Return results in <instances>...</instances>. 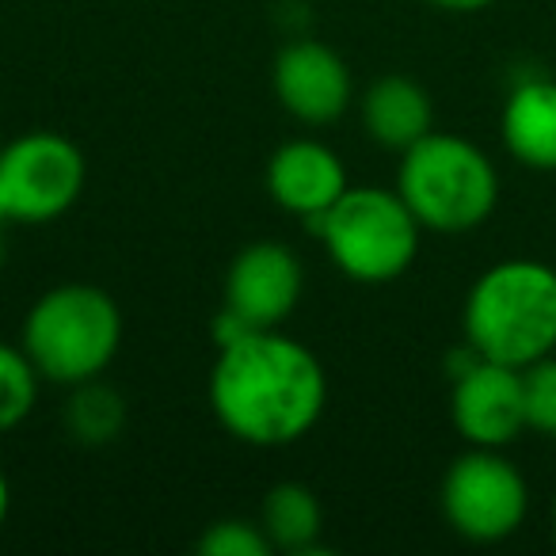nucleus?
<instances>
[{"mask_svg": "<svg viewBox=\"0 0 556 556\" xmlns=\"http://www.w3.org/2000/svg\"><path fill=\"white\" fill-rule=\"evenodd\" d=\"M325 404L328 378L320 358L278 328H252L217 348L210 408L244 446H294L320 424Z\"/></svg>", "mask_w": 556, "mask_h": 556, "instance_id": "nucleus-1", "label": "nucleus"}, {"mask_svg": "<svg viewBox=\"0 0 556 556\" xmlns=\"http://www.w3.org/2000/svg\"><path fill=\"white\" fill-rule=\"evenodd\" d=\"M465 340L484 358L526 370L556 351V267L541 260L492 263L465 294Z\"/></svg>", "mask_w": 556, "mask_h": 556, "instance_id": "nucleus-2", "label": "nucleus"}, {"mask_svg": "<svg viewBox=\"0 0 556 556\" xmlns=\"http://www.w3.org/2000/svg\"><path fill=\"white\" fill-rule=\"evenodd\" d=\"M20 348L54 386H85L103 378L123 348V309L92 282H62L27 309Z\"/></svg>", "mask_w": 556, "mask_h": 556, "instance_id": "nucleus-3", "label": "nucleus"}, {"mask_svg": "<svg viewBox=\"0 0 556 556\" xmlns=\"http://www.w3.org/2000/svg\"><path fill=\"white\" fill-rule=\"evenodd\" d=\"M396 191L408 202L424 232L462 237L472 232L500 206V172L492 156L469 138L431 130L401 153Z\"/></svg>", "mask_w": 556, "mask_h": 556, "instance_id": "nucleus-4", "label": "nucleus"}, {"mask_svg": "<svg viewBox=\"0 0 556 556\" xmlns=\"http://www.w3.org/2000/svg\"><path fill=\"white\" fill-rule=\"evenodd\" d=\"M309 229L320 237L328 260L366 287L396 282L416 263L424 237L408 202L389 187H348L332 210L313 217Z\"/></svg>", "mask_w": 556, "mask_h": 556, "instance_id": "nucleus-5", "label": "nucleus"}, {"mask_svg": "<svg viewBox=\"0 0 556 556\" xmlns=\"http://www.w3.org/2000/svg\"><path fill=\"white\" fill-rule=\"evenodd\" d=\"M442 515L457 538L495 545L522 530L530 515V484L503 450L469 446L454 457L439 488Z\"/></svg>", "mask_w": 556, "mask_h": 556, "instance_id": "nucleus-6", "label": "nucleus"}, {"mask_svg": "<svg viewBox=\"0 0 556 556\" xmlns=\"http://www.w3.org/2000/svg\"><path fill=\"white\" fill-rule=\"evenodd\" d=\"M85 184V153L62 134L31 130L9 146H0V210L12 222H58L77 206Z\"/></svg>", "mask_w": 556, "mask_h": 556, "instance_id": "nucleus-7", "label": "nucleus"}, {"mask_svg": "<svg viewBox=\"0 0 556 556\" xmlns=\"http://www.w3.org/2000/svg\"><path fill=\"white\" fill-rule=\"evenodd\" d=\"M305 290V267L290 244L255 240L240 248L225 275V309L248 328H278L290 320Z\"/></svg>", "mask_w": 556, "mask_h": 556, "instance_id": "nucleus-8", "label": "nucleus"}, {"mask_svg": "<svg viewBox=\"0 0 556 556\" xmlns=\"http://www.w3.org/2000/svg\"><path fill=\"white\" fill-rule=\"evenodd\" d=\"M450 419L469 446L507 450L510 442H518L530 431L526 427L522 370L480 358L477 366L457 374L454 389H450Z\"/></svg>", "mask_w": 556, "mask_h": 556, "instance_id": "nucleus-9", "label": "nucleus"}, {"mask_svg": "<svg viewBox=\"0 0 556 556\" xmlns=\"http://www.w3.org/2000/svg\"><path fill=\"white\" fill-rule=\"evenodd\" d=\"M270 85L287 115L305 126H328L351 108V70L332 47L317 39H294L278 50Z\"/></svg>", "mask_w": 556, "mask_h": 556, "instance_id": "nucleus-10", "label": "nucleus"}, {"mask_svg": "<svg viewBox=\"0 0 556 556\" xmlns=\"http://www.w3.org/2000/svg\"><path fill=\"white\" fill-rule=\"evenodd\" d=\"M348 187V168L325 141L294 138L278 146L267 161V194L275 199V206L298 214L302 222L332 210Z\"/></svg>", "mask_w": 556, "mask_h": 556, "instance_id": "nucleus-11", "label": "nucleus"}, {"mask_svg": "<svg viewBox=\"0 0 556 556\" xmlns=\"http://www.w3.org/2000/svg\"><path fill=\"white\" fill-rule=\"evenodd\" d=\"M507 153L530 172H556V80L526 77L510 88L500 115Z\"/></svg>", "mask_w": 556, "mask_h": 556, "instance_id": "nucleus-12", "label": "nucleus"}, {"mask_svg": "<svg viewBox=\"0 0 556 556\" xmlns=\"http://www.w3.org/2000/svg\"><path fill=\"white\" fill-rule=\"evenodd\" d=\"M363 123L366 134L378 141L381 149H412L419 138L434 130V103L427 88L401 73L378 77L363 96Z\"/></svg>", "mask_w": 556, "mask_h": 556, "instance_id": "nucleus-13", "label": "nucleus"}, {"mask_svg": "<svg viewBox=\"0 0 556 556\" xmlns=\"http://www.w3.org/2000/svg\"><path fill=\"white\" fill-rule=\"evenodd\" d=\"M260 526L275 548L302 556L317 548L320 530H325V515H320V503L309 488L298 484V480H287V484H275L267 492L260 510Z\"/></svg>", "mask_w": 556, "mask_h": 556, "instance_id": "nucleus-14", "label": "nucleus"}, {"mask_svg": "<svg viewBox=\"0 0 556 556\" xmlns=\"http://www.w3.org/2000/svg\"><path fill=\"white\" fill-rule=\"evenodd\" d=\"M126 424V404L123 396L111 386H103L100 378L85 381V386H73L70 408H65V427L77 442L85 446H108L118 439Z\"/></svg>", "mask_w": 556, "mask_h": 556, "instance_id": "nucleus-15", "label": "nucleus"}, {"mask_svg": "<svg viewBox=\"0 0 556 556\" xmlns=\"http://www.w3.org/2000/svg\"><path fill=\"white\" fill-rule=\"evenodd\" d=\"M42 374L16 343H0V434L16 431L39 401Z\"/></svg>", "mask_w": 556, "mask_h": 556, "instance_id": "nucleus-16", "label": "nucleus"}, {"mask_svg": "<svg viewBox=\"0 0 556 556\" xmlns=\"http://www.w3.org/2000/svg\"><path fill=\"white\" fill-rule=\"evenodd\" d=\"M526 427L541 439H556V351L522 370Z\"/></svg>", "mask_w": 556, "mask_h": 556, "instance_id": "nucleus-17", "label": "nucleus"}, {"mask_svg": "<svg viewBox=\"0 0 556 556\" xmlns=\"http://www.w3.org/2000/svg\"><path fill=\"white\" fill-rule=\"evenodd\" d=\"M202 556H270V538L263 533L260 522L248 518H222V522L206 526L199 538Z\"/></svg>", "mask_w": 556, "mask_h": 556, "instance_id": "nucleus-18", "label": "nucleus"}, {"mask_svg": "<svg viewBox=\"0 0 556 556\" xmlns=\"http://www.w3.org/2000/svg\"><path fill=\"white\" fill-rule=\"evenodd\" d=\"M427 4H434L442 12H454V16H472V12L492 9L495 0H427Z\"/></svg>", "mask_w": 556, "mask_h": 556, "instance_id": "nucleus-19", "label": "nucleus"}, {"mask_svg": "<svg viewBox=\"0 0 556 556\" xmlns=\"http://www.w3.org/2000/svg\"><path fill=\"white\" fill-rule=\"evenodd\" d=\"M9 510H12V484H9V477H4V469H0V530L9 522Z\"/></svg>", "mask_w": 556, "mask_h": 556, "instance_id": "nucleus-20", "label": "nucleus"}, {"mask_svg": "<svg viewBox=\"0 0 556 556\" xmlns=\"http://www.w3.org/2000/svg\"><path fill=\"white\" fill-rule=\"evenodd\" d=\"M9 225H12V217L0 210V263H4V232H9Z\"/></svg>", "mask_w": 556, "mask_h": 556, "instance_id": "nucleus-21", "label": "nucleus"}, {"mask_svg": "<svg viewBox=\"0 0 556 556\" xmlns=\"http://www.w3.org/2000/svg\"><path fill=\"white\" fill-rule=\"evenodd\" d=\"M553 533H556V500H553Z\"/></svg>", "mask_w": 556, "mask_h": 556, "instance_id": "nucleus-22", "label": "nucleus"}, {"mask_svg": "<svg viewBox=\"0 0 556 556\" xmlns=\"http://www.w3.org/2000/svg\"><path fill=\"white\" fill-rule=\"evenodd\" d=\"M0 146H4V141H0Z\"/></svg>", "mask_w": 556, "mask_h": 556, "instance_id": "nucleus-23", "label": "nucleus"}]
</instances>
